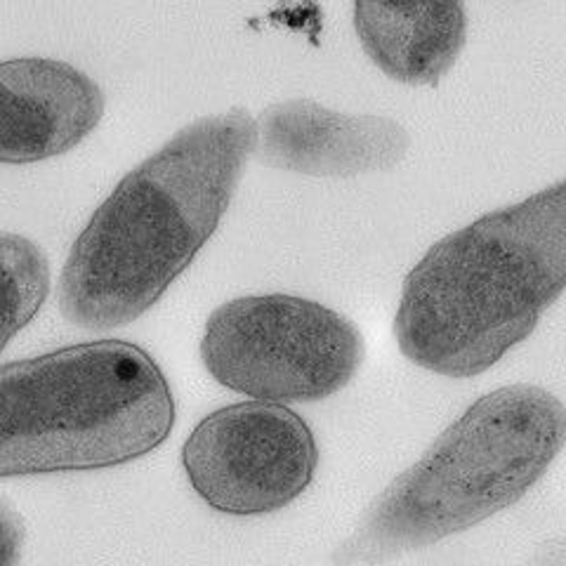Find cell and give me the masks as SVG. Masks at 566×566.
Returning a JSON list of instances; mask_svg holds the SVG:
<instances>
[{"mask_svg": "<svg viewBox=\"0 0 566 566\" xmlns=\"http://www.w3.org/2000/svg\"><path fill=\"white\" fill-rule=\"evenodd\" d=\"M359 43L382 74L439 85L468 39L465 0H354Z\"/></svg>", "mask_w": 566, "mask_h": 566, "instance_id": "9c48e42d", "label": "cell"}, {"mask_svg": "<svg viewBox=\"0 0 566 566\" xmlns=\"http://www.w3.org/2000/svg\"><path fill=\"white\" fill-rule=\"evenodd\" d=\"M566 291V177L439 239L403 279L395 338L411 364L474 378Z\"/></svg>", "mask_w": 566, "mask_h": 566, "instance_id": "7a4b0ae2", "label": "cell"}, {"mask_svg": "<svg viewBox=\"0 0 566 566\" xmlns=\"http://www.w3.org/2000/svg\"><path fill=\"white\" fill-rule=\"evenodd\" d=\"M50 293V262L39 243L0 232V352L41 312Z\"/></svg>", "mask_w": 566, "mask_h": 566, "instance_id": "30bf717a", "label": "cell"}, {"mask_svg": "<svg viewBox=\"0 0 566 566\" xmlns=\"http://www.w3.org/2000/svg\"><path fill=\"white\" fill-rule=\"evenodd\" d=\"M255 139V118L237 106L189 123L123 177L71 245L66 322L109 331L151 310L216 234Z\"/></svg>", "mask_w": 566, "mask_h": 566, "instance_id": "6da1fadb", "label": "cell"}, {"mask_svg": "<svg viewBox=\"0 0 566 566\" xmlns=\"http://www.w3.org/2000/svg\"><path fill=\"white\" fill-rule=\"evenodd\" d=\"M318 449L310 424L276 401H241L206 416L182 447L191 489L212 510L251 517L303 495Z\"/></svg>", "mask_w": 566, "mask_h": 566, "instance_id": "8992f818", "label": "cell"}, {"mask_svg": "<svg viewBox=\"0 0 566 566\" xmlns=\"http://www.w3.org/2000/svg\"><path fill=\"white\" fill-rule=\"evenodd\" d=\"M566 444V406L538 385L476 399L366 507L335 562H385L468 531L524 499Z\"/></svg>", "mask_w": 566, "mask_h": 566, "instance_id": "3957f363", "label": "cell"}, {"mask_svg": "<svg viewBox=\"0 0 566 566\" xmlns=\"http://www.w3.org/2000/svg\"><path fill=\"white\" fill-rule=\"evenodd\" d=\"M104 114L99 85L60 60L0 62V164L62 156L91 135Z\"/></svg>", "mask_w": 566, "mask_h": 566, "instance_id": "ba28073f", "label": "cell"}, {"mask_svg": "<svg viewBox=\"0 0 566 566\" xmlns=\"http://www.w3.org/2000/svg\"><path fill=\"white\" fill-rule=\"evenodd\" d=\"M255 156L268 168L312 177H357L397 168L411 147L401 123L340 114L312 99L268 106L255 120Z\"/></svg>", "mask_w": 566, "mask_h": 566, "instance_id": "52a82bcc", "label": "cell"}, {"mask_svg": "<svg viewBox=\"0 0 566 566\" xmlns=\"http://www.w3.org/2000/svg\"><path fill=\"white\" fill-rule=\"evenodd\" d=\"M364 338L347 316L295 295H245L208 316L201 359L232 392L312 403L345 389L364 361Z\"/></svg>", "mask_w": 566, "mask_h": 566, "instance_id": "5b68a950", "label": "cell"}, {"mask_svg": "<svg viewBox=\"0 0 566 566\" xmlns=\"http://www.w3.org/2000/svg\"><path fill=\"white\" fill-rule=\"evenodd\" d=\"M175 399L149 354L97 340L0 366V476L102 470L161 447Z\"/></svg>", "mask_w": 566, "mask_h": 566, "instance_id": "277c9868", "label": "cell"}, {"mask_svg": "<svg viewBox=\"0 0 566 566\" xmlns=\"http://www.w3.org/2000/svg\"><path fill=\"white\" fill-rule=\"evenodd\" d=\"M24 545V520L12 503L0 499V566L20 562Z\"/></svg>", "mask_w": 566, "mask_h": 566, "instance_id": "8fae6325", "label": "cell"}]
</instances>
